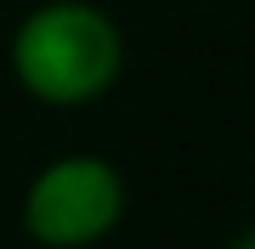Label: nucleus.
Listing matches in <instances>:
<instances>
[{
  "label": "nucleus",
  "mask_w": 255,
  "mask_h": 249,
  "mask_svg": "<svg viewBox=\"0 0 255 249\" xmlns=\"http://www.w3.org/2000/svg\"><path fill=\"white\" fill-rule=\"evenodd\" d=\"M11 68L40 102H57V108L91 102L119 74V28L80 0L40 6L11 40Z\"/></svg>",
  "instance_id": "f257e3e1"
},
{
  "label": "nucleus",
  "mask_w": 255,
  "mask_h": 249,
  "mask_svg": "<svg viewBox=\"0 0 255 249\" xmlns=\"http://www.w3.org/2000/svg\"><path fill=\"white\" fill-rule=\"evenodd\" d=\"M119 210H125V187L102 159H57V165L28 187V210L23 221L40 244L51 249H80L102 238Z\"/></svg>",
  "instance_id": "f03ea898"
},
{
  "label": "nucleus",
  "mask_w": 255,
  "mask_h": 249,
  "mask_svg": "<svg viewBox=\"0 0 255 249\" xmlns=\"http://www.w3.org/2000/svg\"><path fill=\"white\" fill-rule=\"evenodd\" d=\"M233 249H255V244H250V238H238V244H233Z\"/></svg>",
  "instance_id": "7ed1b4c3"
}]
</instances>
